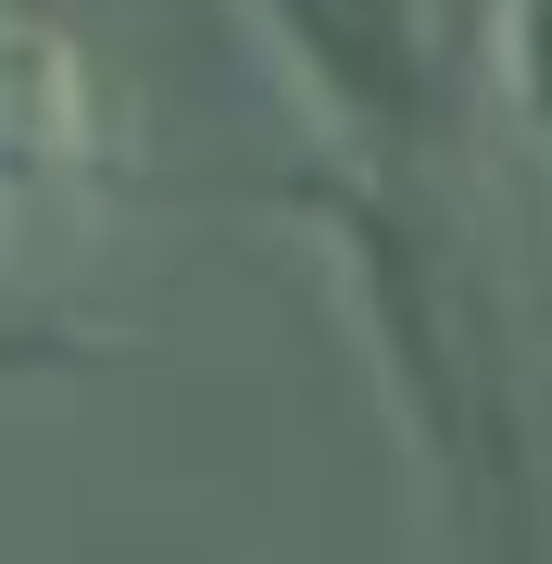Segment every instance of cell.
Masks as SVG:
<instances>
[{"mask_svg": "<svg viewBox=\"0 0 552 564\" xmlns=\"http://www.w3.org/2000/svg\"><path fill=\"white\" fill-rule=\"evenodd\" d=\"M277 13V51L302 76V101L339 126L351 151L377 163H414L440 126V76H452V39H440V0H264Z\"/></svg>", "mask_w": 552, "mask_h": 564, "instance_id": "6da1fadb", "label": "cell"}, {"mask_svg": "<svg viewBox=\"0 0 552 564\" xmlns=\"http://www.w3.org/2000/svg\"><path fill=\"white\" fill-rule=\"evenodd\" d=\"M113 163V113H101V63L63 13L0 0V239L76 214Z\"/></svg>", "mask_w": 552, "mask_h": 564, "instance_id": "7a4b0ae2", "label": "cell"}]
</instances>
